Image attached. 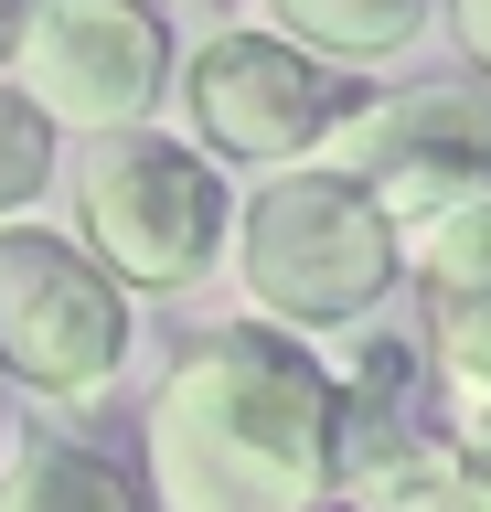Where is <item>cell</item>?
I'll list each match as a JSON object with an SVG mask.
<instances>
[{"mask_svg":"<svg viewBox=\"0 0 491 512\" xmlns=\"http://www.w3.org/2000/svg\"><path fill=\"white\" fill-rule=\"evenodd\" d=\"M449 459L470 470V491L491 502V395H449Z\"/></svg>","mask_w":491,"mask_h":512,"instance_id":"cell-13","label":"cell"},{"mask_svg":"<svg viewBox=\"0 0 491 512\" xmlns=\"http://www.w3.org/2000/svg\"><path fill=\"white\" fill-rule=\"evenodd\" d=\"M22 22H33V0H0V75H11V54H22Z\"/></svg>","mask_w":491,"mask_h":512,"instance_id":"cell-15","label":"cell"},{"mask_svg":"<svg viewBox=\"0 0 491 512\" xmlns=\"http://www.w3.org/2000/svg\"><path fill=\"white\" fill-rule=\"evenodd\" d=\"M417 352L449 395H491V278L417 288Z\"/></svg>","mask_w":491,"mask_h":512,"instance_id":"cell-10","label":"cell"},{"mask_svg":"<svg viewBox=\"0 0 491 512\" xmlns=\"http://www.w3.org/2000/svg\"><path fill=\"white\" fill-rule=\"evenodd\" d=\"M225 267L246 288V310L299 331V342H342L374 331L406 288V224L342 171V160H289L235 192Z\"/></svg>","mask_w":491,"mask_h":512,"instance_id":"cell-2","label":"cell"},{"mask_svg":"<svg viewBox=\"0 0 491 512\" xmlns=\"http://www.w3.org/2000/svg\"><path fill=\"white\" fill-rule=\"evenodd\" d=\"M65 224L139 288V299H182L225 267L235 235V171L203 160L171 118H129V128H86L65 139Z\"/></svg>","mask_w":491,"mask_h":512,"instance_id":"cell-3","label":"cell"},{"mask_svg":"<svg viewBox=\"0 0 491 512\" xmlns=\"http://www.w3.org/2000/svg\"><path fill=\"white\" fill-rule=\"evenodd\" d=\"M438 22H449V43L470 54V75L491 86V0H438Z\"/></svg>","mask_w":491,"mask_h":512,"instance_id":"cell-14","label":"cell"},{"mask_svg":"<svg viewBox=\"0 0 491 512\" xmlns=\"http://www.w3.org/2000/svg\"><path fill=\"white\" fill-rule=\"evenodd\" d=\"M470 278H491V192L406 224V288H470Z\"/></svg>","mask_w":491,"mask_h":512,"instance_id":"cell-12","label":"cell"},{"mask_svg":"<svg viewBox=\"0 0 491 512\" xmlns=\"http://www.w3.org/2000/svg\"><path fill=\"white\" fill-rule=\"evenodd\" d=\"M363 96L374 86L353 64H331L299 32L235 11V22L193 32L171 54V107L161 118L203 160H225V171H289V160H331V139L363 118Z\"/></svg>","mask_w":491,"mask_h":512,"instance_id":"cell-4","label":"cell"},{"mask_svg":"<svg viewBox=\"0 0 491 512\" xmlns=\"http://www.w3.org/2000/svg\"><path fill=\"white\" fill-rule=\"evenodd\" d=\"M331 160L353 171L395 224H427L438 203L491 192V86H374L363 118L331 139Z\"/></svg>","mask_w":491,"mask_h":512,"instance_id":"cell-7","label":"cell"},{"mask_svg":"<svg viewBox=\"0 0 491 512\" xmlns=\"http://www.w3.org/2000/svg\"><path fill=\"white\" fill-rule=\"evenodd\" d=\"M0 512H150L139 459L75 438V427H22L0 438Z\"/></svg>","mask_w":491,"mask_h":512,"instance_id":"cell-8","label":"cell"},{"mask_svg":"<svg viewBox=\"0 0 491 512\" xmlns=\"http://www.w3.org/2000/svg\"><path fill=\"white\" fill-rule=\"evenodd\" d=\"M54 182H65V128L0 75V224H11V214H43Z\"/></svg>","mask_w":491,"mask_h":512,"instance_id":"cell-11","label":"cell"},{"mask_svg":"<svg viewBox=\"0 0 491 512\" xmlns=\"http://www.w3.org/2000/svg\"><path fill=\"white\" fill-rule=\"evenodd\" d=\"M342 363L278 320H203L139 406L150 512H331Z\"/></svg>","mask_w":491,"mask_h":512,"instance_id":"cell-1","label":"cell"},{"mask_svg":"<svg viewBox=\"0 0 491 512\" xmlns=\"http://www.w3.org/2000/svg\"><path fill=\"white\" fill-rule=\"evenodd\" d=\"M171 54H182V32H171L161 0H33L11 86L33 96L65 139H86V128L161 118L171 107Z\"/></svg>","mask_w":491,"mask_h":512,"instance_id":"cell-6","label":"cell"},{"mask_svg":"<svg viewBox=\"0 0 491 512\" xmlns=\"http://www.w3.org/2000/svg\"><path fill=\"white\" fill-rule=\"evenodd\" d=\"M139 363V288L75 224H0V384L33 406H97Z\"/></svg>","mask_w":491,"mask_h":512,"instance_id":"cell-5","label":"cell"},{"mask_svg":"<svg viewBox=\"0 0 491 512\" xmlns=\"http://www.w3.org/2000/svg\"><path fill=\"white\" fill-rule=\"evenodd\" d=\"M257 22L299 32L310 54L353 64V75H385L438 32V0H257Z\"/></svg>","mask_w":491,"mask_h":512,"instance_id":"cell-9","label":"cell"}]
</instances>
